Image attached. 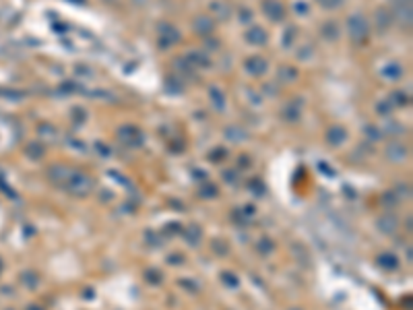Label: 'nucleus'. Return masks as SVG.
Here are the masks:
<instances>
[{"label":"nucleus","mask_w":413,"mask_h":310,"mask_svg":"<svg viewBox=\"0 0 413 310\" xmlns=\"http://www.w3.org/2000/svg\"><path fill=\"white\" fill-rule=\"evenodd\" d=\"M378 263L385 265V267H388V269H395V267L399 265V261L395 258V254H382V256L378 258Z\"/></svg>","instance_id":"nucleus-7"},{"label":"nucleus","mask_w":413,"mask_h":310,"mask_svg":"<svg viewBox=\"0 0 413 310\" xmlns=\"http://www.w3.org/2000/svg\"><path fill=\"white\" fill-rule=\"evenodd\" d=\"M318 2L325 6V8H337L341 4V0H318Z\"/></svg>","instance_id":"nucleus-8"},{"label":"nucleus","mask_w":413,"mask_h":310,"mask_svg":"<svg viewBox=\"0 0 413 310\" xmlns=\"http://www.w3.org/2000/svg\"><path fill=\"white\" fill-rule=\"evenodd\" d=\"M265 11H267V15H269L271 19H273V21H281V19H283V8H281L279 2L267 0V2H265Z\"/></svg>","instance_id":"nucleus-4"},{"label":"nucleus","mask_w":413,"mask_h":310,"mask_svg":"<svg viewBox=\"0 0 413 310\" xmlns=\"http://www.w3.org/2000/svg\"><path fill=\"white\" fill-rule=\"evenodd\" d=\"M248 42H252V44H265V39H267V33L263 31L260 27H252L248 31Z\"/></svg>","instance_id":"nucleus-5"},{"label":"nucleus","mask_w":413,"mask_h":310,"mask_svg":"<svg viewBox=\"0 0 413 310\" xmlns=\"http://www.w3.org/2000/svg\"><path fill=\"white\" fill-rule=\"evenodd\" d=\"M349 31H351V37L358 39V42H364L368 37V31H370V25L368 21L361 15H356L349 19Z\"/></svg>","instance_id":"nucleus-2"},{"label":"nucleus","mask_w":413,"mask_h":310,"mask_svg":"<svg viewBox=\"0 0 413 310\" xmlns=\"http://www.w3.org/2000/svg\"><path fill=\"white\" fill-rule=\"evenodd\" d=\"M68 188H70V193H75L79 197H85L91 193V188H93V180L85 176V174H81V172H75V174H70L68 178Z\"/></svg>","instance_id":"nucleus-1"},{"label":"nucleus","mask_w":413,"mask_h":310,"mask_svg":"<svg viewBox=\"0 0 413 310\" xmlns=\"http://www.w3.org/2000/svg\"><path fill=\"white\" fill-rule=\"evenodd\" d=\"M246 71L250 75H263V73H267V62L260 56H252L246 60Z\"/></svg>","instance_id":"nucleus-3"},{"label":"nucleus","mask_w":413,"mask_h":310,"mask_svg":"<svg viewBox=\"0 0 413 310\" xmlns=\"http://www.w3.org/2000/svg\"><path fill=\"white\" fill-rule=\"evenodd\" d=\"M327 137H329V141L333 143V145L343 143L345 141V131H343V128H339V126H335V128H330Z\"/></svg>","instance_id":"nucleus-6"},{"label":"nucleus","mask_w":413,"mask_h":310,"mask_svg":"<svg viewBox=\"0 0 413 310\" xmlns=\"http://www.w3.org/2000/svg\"><path fill=\"white\" fill-rule=\"evenodd\" d=\"M294 310H298V308H294Z\"/></svg>","instance_id":"nucleus-9"}]
</instances>
